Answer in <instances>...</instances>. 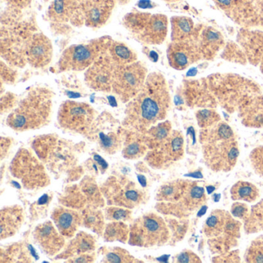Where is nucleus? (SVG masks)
Instances as JSON below:
<instances>
[{
	"label": "nucleus",
	"instance_id": "nucleus-1",
	"mask_svg": "<svg viewBox=\"0 0 263 263\" xmlns=\"http://www.w3.org/2000/svg\"><path fill=\"white\" fill-rule=\"evenodd\" d=\"M171 107V95L162 73H148L141 91L127 104L122 125L129 130L144 132L164 121Z\"/></svg>",
	"mask_w": 263,
	"mask_h": 263
},
{
	"label": "nucleus",
	"instance_id": "nucleus-2",
	"mask_svg": "<svg viewBox=\"0 0 263 263\" xmlns=\"http://www.w3.org/2000/svg\"><path fill=\"white\" fill-rule=\"evenodd\" d=\"M199 141L203 159L212 172H229L236 165L239 147L232 127L220 121L207 128L201 129Z\"/></svg>",
	"mask_w": 263,
	"mask_h": 263
},
{
	"label": "nucleus",
	"instance_id": "nucleus-3",
	"mask_svg": "<svg viewBox=\"0 0 263 263\" xmlns=\"http://www.w3.org/2000/svg\"><path fill=\"white\" fill-rule=\"evenodd\" d=\"M53 92L44 86L31 87L7 118L15 132L36 130L48 125L51 120Z\"/></svg>",
	"mask_w": 263,
	"mask_h": 263
},
{
	"label": "nucleus",
	"instance_id": "nucleus-4",
	"mask_svg": "<svg viewBox=\"0 0 263 263\" xmlns=\"http://www.w3.org/2000/svg\"><path fill=\"white\" fill-rule=\"evenodd\" d=\"M205 81L218 104L229 113L238 111L246 100L261 93L256 83L235 73H215Z\"/></svg>",
	"mask_w": 263,
	"mask_h": 263
},
{
	"label": "nucleus",
	"instance_id": "nucleus-5",
	"mask_svg": "<svg viewBox=\"0 0 263 263\" xmlns=\"http://www.w3.org/2000/svg\"><path fill=\"white\" fill-rule=\"evenodd\" d=\"M38 28L32 18L1 24L0 55L4 61L16 68H24L27 63V47Z\"/></svg>",
	"mask_w": 263,
	"mask_h": 263
},
{
	"label": "nucleus",
	"instance_id": "nucleus-6",
	"mask_svg": "<svg viewBox=\"0 0 263 263\" xmlns=\"http://www.w3.org/2000/svg\"><path fill=\"white\" fill-rule=\"evenodd\" d=\"M241 223L223 209L211 212L204 221L202 232L208 238L209 250L213 254L226 253L238 245Z\"/></svg>",
	"mask_w": 263,
	"mask_h": 263
},
{
	"label": "nucleus",
	"instance_id": "nucleus-7",
	"mask_svg": "<svg viewBox=\"0 0 263 263\" xmlns=\"http://www.w3.org/2000/svg\"><path fill=\"white\" fill-rule=\"evenodd\" d=\"M31 147L36 156L53 174L64 173L76 164L77 145L61 139L56 134L36 137L32 141Z\"/></svg>",
	"mask_w": 263,
	"mask_h": 263
},
{
	"label": "nucleus",
	"instance_id": "nucleus-8",
	"mask_svg": "<svg viewBox=\"0 0 263 263\" xmlns=\"http://www.w3.org/2000/svg\"><path fill=\"white\" fill-rule=\"evenodd\" d=\"M168 19L165 15L134 11L123 18V25L130 36L144 45H160L168 32Z\"/></svg>",
	"mask_w": 263,
	"mask_h": 263
},
{
	"label": "nucleus",
	"instance_id": "nucleus-9",
	"mask_svg": "<svg viewBox=\"0 0 263 263\" xmlns=\"http://www.w3.org/2000/svg\"><path fill=\"white\" fill-rule=\"evenodd\" d=\"M113 39L103 36L84 44H73L67 47L58 63V72L84 71L98 58L105 53Z\"/></svg>",
	"mask_w": 263,
	"mask_h": 263
},
{
	"label": "nucleus",
	"instance_id": "nucleus-10",
	"mask_svg": "<svg viewBox=\"0 0 263 263\" xmlns=\"http://www.w3.org/2000/svg\"><path fill=\"white\" fill-rule=\"evenodd\" d=\"M170 238V230L165 219L150 212L132 223L128 243L139 247H160L167 244Z\"/></svg>",
	"mask_w": 263,
	"mask_h": 263
},
{
	"label": "nucleus",
	"instance_id": "nucleus-11",
	"mask_svg": "<svg viewBox=\"0 0 263 263\" xmlns=\"http://www.w3.org/2000/svg\"><path fill=\"white\" fill-rule=\"evenodd\" d=\"M10 172L28 190L43 189L50 183L44 163L28 149L18 151L10 164Z\"/></svg>",
	"mask_w": 263,
	"mask_h": 263
},
{
	"label": "nucleus",
	"instance_id": "nucleus-12",
	"mask_svg": "<svg viewBox=\"0 0 263 263\" xmlns=\"http://www.w3.org/2000/svg\"><path fill=\"white\" fill-rule=\"evenodd\" d=\"M86 1L53 0L47 13L53 33L68 34L72 30V27L85 26Z\"/></svg>",
	"mask_w": 263,
	"mask_h": 263
},
{
	"label": "nucleus",
	"instance_id": "nucleus-13",
	"mask_svg": "<svg viewBox=\"0 0 263 263\" xmlns=\"http://www.w3.org/2000/svg\"><path fill=\"white\" fill-rule=\"evenodd\" d=\"M101 192L109 205L133 209L144 204L148 195L132 180L110 176L102 184Z\"/></svg>",
	"mask_w": 263,
	"mask_h": 263
},
{
	"label": "nucleus",
	"instance_id": "nucleus-14",
	"mask_svg": "<svg viewBox=\"0 0 263 263\" xmlns=\"http://www.w3.org/2000/svg\"><path fill=\"white\" fill-rule=\"evenodd\" d=\"M96 119V111L87 103L66 101L58 110V124L61 128L87 138Z\"/></svg>",
	"mask_w": 263,
	"mask_h": 263
},
{
	"label": "nucleus",
	"instance_id": "nucleus-15",
	"mask_svg": "<svg viewBox=\"0 0 263 263\" xmlns=\"http://www.w3.org/2000/svg\"><path fill=\"white\" fill-rule=\"evenodd\" d=\"M147 75V67L141 61L118 67L114 78L111 92L121 102L127 104L141 91Z\"/></svg>",
	"mask_w": 263,
	"mask_h": 263
},
{
	"label": "nucleus",
	"instance_id": "nucleus-16",
	"mask_svg": "<svg viewBox=\"0 0 263 263\" xmlns=\"http://www.w3.org/2000/svg\"><path fill=\"white\" fill-rule=\"evenodd\" d=\"M125 132L124 126L105 112L97 118L87 138L98 142L105 153L114 155L124 146Z\"/></svg>",
	"mask_w": 263,
	"mask_h": 263
},
{
	"label": "nucleus",
	"instance_id": "nucleus-17",
	"mask_svg": "<svg viewBox=\"0 0 263 263\" xmlns=\"http://www.w3.org/2000/svg\"><path fill=\"white\" fill-rule=\"evenodd\" d=\"M207 201L205 190L199 182L192 181L182 198L176 203L160 201L157 204L158 212L166 216L184 218L201 209Z\"/></svg>",
	"mask_w": 263,
	"mask_h": 263
},
{
	"label": "nucleus",
	"instance_id": "nucleus-18",
	"mask_svg": "<svg viewBox=\"0 0 263 263\" xmlns=\"http://www.w3.org/2000/svg\"><path fill=\"white\" fill-rule=\"evenodd\" d=\"M184 154V136L179 130H172L161 145L148 151L145 161L152 168L166 169L182 159Z\"/></svg>",
	"mask_w": 263,
	"mask_h": 263
},
{
	"label": "nucleus",
	"instance_id": "nucleus-19",
	"mask_svg": "<svg viewBox=\"0 0 263 263\" xmlns=\"http://www.w3.org/2000/svg\"><path fill=\"white\" fill-rule=\"evenodd\" d=\"M229 18L246 27L260 26L261 0H214Z\"/></svg>",
	"mask_w": 263,
	"mask_h": 263
},
{
	"label": "nucleus",
	"instance_id": "nucleus-20",
	"mask_svg": "<svg viewBox=\"0 0 263 263\" xmlns=\"http://www.w3.org/2000/svg\"><path fill=\"white\" fill-rule=\"evenodd\" d=\"M118 66L107 51L85 70L84 81L89 88L98 92L110 93Z\"/></svg>",
	"mask_w": 263,
	"mask_h": 263
},
{
	"label": "nucleus",
	"instance_id": "nucleus-21",
	"mask_svg": "<svg viewBox=\"0 0 263 263\" xmlns=\"http://www.w3.org/2000/svg\"><path fill=\"white\" fill-rule=\"evenodd\" d=\"M167 58L169 65L177 70H185L192 64L203 60L198 40L171 42L167 49Z\"/></svg>",
	"mask_w": 263,
	"mask_h": 263
},
{
	"label": "nucleus",
	"instance_id": "nucleus-22",
	"mask_svg": "<svg viewBox=\"0 0 263 263\" xmlns=\"http://www.w3.org/2000/svg\"><path fill=\"white\" fill-rule=\"evenodd\" d=\"M181 97L189 107L215 108L218 103L209 90L205 78L201 80H187L181 86Z\"/></svg>",
	"mask_w": 263,
	"mask_h": 263
},
{
	"label": "nucleus",
	"instance_id": "nucleus-23",
	"mask_svg": "<svg viewBox=\"0 0 263 263\" xmlns=\"http://www.w3.org/2000/svg\"><path fill=\"white\" fill-rule=\"evenodd\" d=\"M56 228L51 221H47L38 224L33 232L36 244L48 256L58 255L65 247V237Z\"/></svg>",
	"mask_w": 263,
	"mask_h": 263
},
{
	"label": "nucleus",
	"instance_id": "nucleus-24",
	"mask_svg": "<svg viewBox=\"0 0 263 263\" xmlns=\"http://www.w3.org/2000/svg\"><path fill=\"white\" fill-rule=\"evenodd\" d=\"M248 62L258 67L263 74V31L242 29L237 36Z\"/></svg>",
	"mask_w": 263,
	"mask_h": 263
},
{
	"label": "nucleus",
	"instance_id": "nucleus-25",
	"mask_svg": "<svg viewBox=\"0 0 263 263\" xmlns=\"http://www.w3.org/2000/svg\"><path fill=\"white\" fill-rule=\"evenodd\" d=\"M53 53L51 41L44 33L37 32L29 43L27 63L33 68H44L51 63Z\"/></svg>",
	"mask_w": 263,
	"mask_h": 263
},
{
	"label": "nucleus",
	"instance_id": "nucleus-26",
	"mask_svg": "<svg viewBox=\"0 0 263 263\" xmlns=\"http://www.w3.org/2000/svg\"><path fill=\"white\" fill-rule=\"evenodd\" d=\"M115 0H87L85 7V26L98 29L108 22L115 8Z\"/></svg>",
	"mask_w": 263,
	"mask_h": 263
},
{
	"label": "nucleus",
	"instance_id": "nucleus-27",
	"mask_svg": "<svg viewBox=\"0 0 263 263\" xmlns=\"http://www.w3.org/2000/svg\"><path fill=\"white\" fill-rule=\"evenodd\" d=\"M51 218L60 233L67 238H73L82 224L81 212L64 206L55 209Z\"/></svg>",
	"mask_w": 263,
	"mask_h": 263
},
{
	"label": "nucleus",
	"instance_id": "nucleus-28",
	"mask_svg": "<svg viewBox=\"0 0 263 263\" xmlns=\"http://www.w3.org/2000/svg\"><path fill=\"white\" fill-rule=\"evenodd\" d=\"M242 125L250 128L263 127V95L257 93L246 100L238 110Z\"/></svg>",
	"mask_w": 263,
	"mask_h": 263
},
{
	"label": "nucleus",
	"instance_id": "nucleus-29",
	"mask_svg": "<svg viewBox=\"0 0 263 263\" xmlns=\"http://www.w3.org/2000/svg\"><path fill=\"white\" fill-rule=\"evenodd\" d=\"M203 60L212 61L226 46L222 35L212 27H201L198 39Z\"/></svg>",
	"mask_w": 263,
	"mask_h": 263
},
{
	"label": "nucleus",
	"instance_id": "nucleus-30",
	"mask_svg": "<svg viewBox=\"0 0 263 263\" xmlns=\"http://www.w3.org/2000/svg\"><path fill=\"white\" fill-rule=\"evenodd\" d=\"M24 215L22 208L17 204L4 208L0 212V238L14 236L22 226Z\"/></svg>",
	"mask_w": 263,
	"mask_h": 263
},
{
	"label": "nucleus",
	"instance_id": "nucleus-31",
	"mask_svg": "<svg viewBox=\"0 0 263 263\" xmlns=\"http://www.w3.org/2000/svg\"><path fill=\"white\" fill-rule=\"evenodd\" d=\"M96 248L95 237L87 232H80L73 236L68 244L64 248V250L56 255L57 259H70L73 257L90 253Z\"/></svg>",
	"mask_w": 263,
	"mask_h": 263
},
{
	"label": "nucleus",
	"instance_id": "nucleus-32",
	"mask_svg": "<svg viewBox=\"0 0 263 263\" xmlns=\"http://www.w3.org/2000/svg\"><path fill=\"white\" fill-rule=\"evenodd\" d=\"M201 25H195L191 18L174 16L171 19V39L172 42L198 40Z\"/></svg>",
	"mask_w": 263,
	"mask_h": 263
},
{
	"label": "nucleus",
	"instance_id": "nucleus-33",
	"mask_svg": "<svg viewBox=\"0 0 263 263\" xmlns=\"http://www.w3.org/2000/svg\"><path fill=\"white\" fill-rule=\"evenodd\" d=\"M149 149L142 132L126 129L122 155L126 159H138L147 155Z\"/></svg>",
	"mask_w": 263,
	"mask_h": 263
},
{
	"label": "nucleus",
	"instance_id": "nucleus-34",
	"mask_svg": "<svg viewBox=\"0 0 263 263\" xmlns=\"http://www.w3.org/2000/svg\"><path fill=\"white\" fill-rule=\"evenodd\" d=\"M33 257L37 259L39 258L32 246L27 247L23 243H15L2 248L0 252L1 262H31Z\"/></svg>",
	"mask_w": 263,
	"mask_h": 263
},
{
	"label": "nucleus",
	"instance_id": "nucleus-35",
	"mask_svg": "<svg viewBox=\"0 0 263 263\" xmlns=\"http://www.w3.org/2000/svg\"><path fill=\"white\" fill-rule=\"evenodd\" d=\"M192 181V180L177 179L165 183L158 189L157 201L158 202H178L189 189Z\"/></svg>",
	"mask_w": 263,
	"mask_h": 263
},
{
	"label": "nucleus",
	"instance_id": "nucleus-36",
	"mask_svg": "<svg viewBox=\"0 0 263 263\" xmlns=\"http://www.w3.org/2000/svg\"><path fill=\"white\" fill-rule=\"evenodd\" d=\"M172 130L170 121H163L142 132L144 141L149 150L156 148L161 145L167 139Z\"/></svg>",
	"mask_w": 263,
	"mask_h": 263
},
{
	"label": "nucleus",
	"instance_id": "nucleus-37",
	"mask_svg": "<svg viewBox=\"0 0 263 263\" xmlns=\"http://www.w3.org/2000/svg\"><path fill=\"white\" fill-rule=\"evenodd\" d=\"M107 53L110 55L118 67L128 65L138 61V55L124 43L112 41L107 49Z\"/></svg>",
	"mask_w": 263,
	"mask_h": 263
},
{
	"label": "nucleus",
	"instance_id": "nucleus-38",
	"mask_svg": "<svg viewBox=\"0 0 263 263\" xmlns=\"http://www.w3.org/2000/svg\"><path fill=\"white\" fill-rule=\"evenodd\" d=\"M59 201L64 207L75 210H83L89 207L88 201L78 184L67 187L64 194L60 197Z\"/></svg>",
	"mask_w": 263,
	"mask_h": 263
},
{
	"label": "nucleus",
	"instance_id": "nucleus-39",
	"mask_svg": "<svg viewBox=\"0 0 263 263\" xmlns=\"http://www.w3.org/2000/svg\"><path fill=\"white\" fill-rule=\"evenodd\" d=\"M82 224L98 235H104L105 229V216L99 209L87 207L81 210Z\"/></svg>",
	"mask_w": 263,
	"mask_h": 263
},
{
	"label": "nucleus",
	"instance_id": "nucleus-40",
	"mask_svg": "<svg viewBox=\"0 0 263 263\" xmlns=\"http://www.w3.org/2000/svg\"><path fill=\"white\" fill-rule=\"evenodd\" d=\"M231 198L234 201L255 202L260 197L259 189L252 183L239 181L233 184L230 191Z\"/></svg>",
	"mask_w": 263,
	"mask_h": 263
},
{
	"label": "nucleus",
	"instance_id": "nucleus-41",
	"mask_svg": "<svg viewBox=\"0 0 263 263\" xmlns=\"http://www.w3.org/2000/svg\"><path fill=\"white\" fill-rule=\"evenodd\" d=\"M79 185L88 201L89 207L95 209L104 207L105 203L104 195L93 178L86 176Z\"/></svg>",
	"mask_w": 263,
	"mask_h": 263
},
{
	"label": "nucleus",
	"instance_id": "nucleus-42",
	"mask_svg": "<svg viewBox=\"0 0 263 263\" xmlns=\"http://www.w3.org/2000/svg\"><path fill=\"white\" fill-rule=\"evenodd\" d=\"M130 235V227L124 221H111L106 224L104 232L106 241L127 242Z\"/></svg>",
	"mask_w": 263,
	"mask_h": 263
},
{
	"label": "nucleus",
	"instance_id": "nucleus-43",
	"mask_svg": "<svg viewBox=\"0 0 263 263\" xmlns=\"http://www.w3.org/2000/svg\"><path fill=\"white\" fill-rule=\"evenodd\" d=\"M244 230L248 235L263 232V199L251 208L249 217L244 221Z\"/></svg>",
	"mask_w": 263,
	"mask_h": 263
},
{
	"label": "nucleus",
	"instance_id": "nucleus-44",
	"mask_svg": "<svg viewBox=\"0 0 263 263\" xmlns=\"http://www.w3.org/2000/svg\"><path fill=\"white\" fill-rule=\"evenodd\" d=\"M103 262L107 263H135L141 262L138 258H135L128 251L121 247L107 248L102 249Z\"/></svg>",
	"mask_w": 263,
	"mask_h": 263
},
{
	"label": "nucleus",
	"instance_id": "nucleus-45",
	"mask_svg": "<svg viewBox=\"0 0 263 263\" xmlns=\"http://www.w3.org/2000/svg\"><path fill=\"white\" fill-rule=\"evenodd\" d=\"M166 222L170 230L171 238L169 241L174 245L175 242L181 241L187 229V221L184 218H173L172 216L166 217Z\"/></svg>",
	"mask_w": 263,
	"mask_h": 263
},
{
	"label": "nucleus",
	"instance_id": "nucleus-46",
	"mask_svg": "<svg viewBox=\"0 0 263 263\" xmlns=\"http://www.w3.org/2000/svg\"><path fill=\"white\" fill-rule=\"evenodd\" d=\"M6 9L1 16L9 17H23L24 11L31 5L32 0H3Z\"/></svg>",
	"mask_w": 263,
	"mask_h": 263
},
{
	"label": "nucleus",
	"instance_id": "nucleus-47",
	"mask_svg": "<svg viewBox=\"0 0 263 263\" xmlns=\"http://www.w3.org/2000/svg\"><path fill=\"white\" fill-rule=\"evenodd\" d=\"M221 58L235 64H246L248 62L246 54L239 44L229 42L224 46Z\"/></svg>",
	"mask_w": 263,
	"mask_h": 263
},
{
	"label": "nucleus",
	"instance_id": "nucleus-48",
	"mask_svg": "<svg viewBox=\"0 0 263 263\" xmlns=\"http://www.w3.org/2000/svg\"><path fill=\"white\" fill-rule=\"evenodd\" d=\"M244 261L249 263H263V236L255 238L244 254Z\"/></svg>",
	"mask_w": 263,
	"mask_h": 263
},
{
	"label": "nucleus",
	"instance_id": "nucleus-49",
	"mask_svg": "<svg viewBox=\"0 0 263 263\" xmlns=\"http://www.w3.org/2000/svg\"><path fill=\"white\" fill-rule=\"evenodd\" d=\"M195 117L201 129L207 128L221 121L219 114L213 108L199 109L195 113Z\"/></svg>",
	"mask_w": 263,
	"mask_h": 263
},
{
	"label": "nucleus",
	"instance_id": "nucleus-50",
	"mask_svg": "<svg viewBox=\"0 0 263 263\" xmlns=\"http://www.w3.org/2000/svg\"><path fill=\"white\" fill-rule=\"evenodd\" d=\"M104 216L108 221H132V209L126 208L118 207V206H110L106 208L104 212Z\"/></svg>",
	"mask_w": 263,
	"mask_h": 263
},
{
	"label": "nucleus",
	"instance_id": "nucleus-51",
	"mask_svg": "<svg viewBox=\"0 0 263 263\" xmlns=\"http://www.w3.org/2000/svg\"><path fill=\"white\" fill-rule=\"evenodd\" d=\"M249 159L255 174L263 177V146L254 148L249 155Z\"/></svg>",
	"mask_w": 263,
	"mask_h": 263
},
{
	"label": "nucleus",
	"instance_id": "nucleus-52",
	"mask_svg": "<svg viewBox=\"0 0 263 263\" xmlns=\"http://www.w3.org/2000/svg\"><path fill=\"white\" fill-rule=\"evenodd\" d=\"M18 97L11 92H7L5 95H2L0 100V111L2 115L12 112L19 104Z\"/></svg>",
	"mask_w": 263,
	"mask_h": 263
},
{
	"label": "nucleus",
	"instance_id": "nucleus-53",
	"mask_svg": "<svg viewBox=\"0 0 263 263\" xmlns=\"http://www.w3.org/2000/svg\"><path fill=\"white\" fill-rule=\"evenodd\" d=\"M0 76L1 84H13L17 80L18 72L2 60L0 63Z\"/></svg>",
	"mask_w": 263,
	"mask_h": 263
},
{
	"label": "nucleus",
	"instance_id": "nucleus-54",
	"mask_svg": "<svg viewBox=\"0 0 263 263\" xmlns=\"http://www.w3.org/2000/svg\"><path fill=\"white\" fill-rule=\"evenodd\" d=\"M249 213H250V209H249V206L245 203L237 201L232 204V207H231V214L232 216L241 220V221H246L249 217Z\"/></svg>",
	"mask_w": 263,
	"mask_h": 263
},
{
	"label": "nucleus",
	"instance_id": "nucleus-55",
	"mask_svg": "<svg viewBox=\"0 0 263 263\" xmlns=\"http://www.w3.org/2000/svg\"><path fill=\"white\" fill-rule=\"evenodd\" d=\"M173 262L201 263V260L198 255L191 250H184L173 257Z\"/></svg>",
	"mask_w": 263,
	"mask_h": 263
},
{
	"label": "nucleus",
	"instance_id": "nucleus-56",
	"mask_svg": "<svg viewBox=\"0 0 263 263\" xmlns=\"http://www.w3.org/2000/svg\"><path fill=\"white\" fill-rule=\"evenodd\" d=\"M239 251L231 250L226 253L220 254V255H215L212 258V262H240Z\"/></svg>",
	"mask_w": 263,
	"mask_h": 263
},
{
	"label": "nucleus",
	"instance_id": "nucleus-57",
	"mask_svg": "<svg viewBox=\"0 0 263 263\" xmlns=\"http://www.w3.org/2000/svg\"><path fill=\"white\" fill-rule=\"evenodd\" d=\"M96 259L95 253H86L73 257L67 260V262H92Z\"/></svg>",
	"mask_w": 263,
	"mask_h": 263
},
{
	"label": "nucleus",
	"instance_id": "nucleus-58",
	"mask_svg": "<svg viewBox=\"0 0 263 263\" xmlns=\"http://www.w3.org/2000/svg\"><path fill=\"white\" fill-rule=\"evenodd\" d=\"M0 144H1V160H3L7 156V154L10 150V146L12 144V139L10 138L2 137Z\"/></svg>",
	"mask_w": 263,
	"mask_h": 263
},
{
	"label": "nucleus",
	"instance_id": "nucleus-59",
	"mask_svg": "<svg viewBox=\"0 0 263 263\" xmlns=\"http://www.w3.org/2000/svg\"><path fill=\"white\" fill-rule=\"evenodd\" d=\"M93 159L98 164V169L102 172V174L104 173V171L107 170V167H108V164L106 162L105 160L103 159L100 155H96V154L93 155Z\"/></svg>",
	"mask_w": 263,
	"mask_h": 263
},
{
	"label": "nucleus",
	"instance_id": "nucleus-60",
	"mask_svg": "<svg viewBox=\"0 0 263 263\" xmlns=\"http://www.w3.org/2000/svg\"><path fill=\"white\" fill-rule=\"evenodd\" d=\"M150 4V1H147V0H141V2L138 4V7L141 9L152 8V6H151Z\"/></svg>",
	"mask_w": 263,
	"mask_h": 263
},
{
	"label": "nucleus",
	"instance_id": "nucleus-61",
	"mask_svg": "<svg viewBox=\"0 0 263 263\" xmlns=\"http://www.w3.org/2000/svg\"><path fill=\"white\" fill-rule=\"evenodd\" d=\"M118 1L120 3V4H126V3H127V1H128V0H118Z\"/></svg>",
	"mask_w": 263,
	"mask_h": 263
},
{
	"label": "nucleus",
	"instance_id": "nucleus-62",
	"mask_svg": "<svg viewBox=\"0 0 263 263\" xmlns=\"http://www.w3.org/2000/svg\"><path fill=\"white\" fill-rule=\"evenodd\" d=\"M164 1H165V2H168V3H174V2H177V1H178V0H164Z\"/></svg>",
	"mask_w": 263,
	"mask_h": 263
},
{
	"label": "nucleus",
	"instance_id": "nucleus-63",
	"mask_svg": "<svg viewBox=\"0 0 263 263\" xmlns=\"http://www.w3.org/2000/svg\"><path fill=\"white\" fill-rule=\"evenodd\" d=\"M44 1H45V2H47V1H48V0H44Z\"/></svg>",
	"mask_w": 263,
	"mask_h": 263
}]
</instances>
